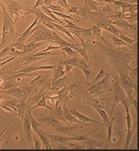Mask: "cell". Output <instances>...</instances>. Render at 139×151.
<instances>
[{
	"instance_id": "d6986e66",
	"label": "cell",
	"mask_w": 139,
	"mask_h": 151,
	"mask_svg": "<svg viewBox=\"0 0 139 151\" xmlns=\"http://www.w3.org/2000/svg\"><path fill=\"white\" fill-rule=\"evenodd\" d=\"M27 97H23L22 99L19 100V102L18 103L16 106V110L17 113H18V116L21 119H24L25 113H26V110H28L29 108H30L26 103Z\"/></svg>"
},
{
	"instance_id": "d6a6232c",
	"label": "cell",
	"mask_w": 139,
	"mask_h": 151,
	"mask_svg": "<svg viewBox=\"0 0 139 151\" xmlns=\"http://www.w3.org/2000/svg\"><path fill=\"white\" fill-rule=\"evenodd\" d=\"M91 9L86 4H84L83 6H77V9H76V14L80 15L81 17H83L84 19H88L89 15L91 14Z\"/></svg>"
},
{
	"instance_id": "5bb4252c",
	"label": "cell",
	"mask_w": 139,
	"mask_h": 151,
	"mask_svg": "<svg viewBox=\"0 0 139 151\" xmlns=\"http://www.w3.org/2000/svg\"><path fill=\"white\" fill-rule=\"evenodd\" d=\"M69 110V112L71 114H73L75 117H76L77 119H79L80 121L81 122H83V123H88V122H91V123H94V124H99V125H104L103 123H101V122H99V121H97V120H95V119H92L91 118H89V117H87L86 116L85 114H83L82 113H80V111H78V110H76V109H68Z\"/></svg>"
},
{
	"instance_id": "f35d334b",
	"label": "cell",
	"mask_w": 139,
	"mask_h": 151,
	"mask_svg": "<svg viewBox=\"0 0 139 151\" xmlns=\"http://www.w3.org/2000/svg\"><path fill=\"white\" fill-rule=\"evenodd\" d=\"M19 102V99H9V100L1 101L0 103H3V104H5L7 106H9V108H12L13 110H14L15 112H17L16 106Z\"/></svg>"
},
{
	"instance_id": "83f0119b",
	"label": "cell",
	"mask_w": 139,
	"mask_h": 151,
	"mask_svg": "<svg viewBox=\"0 0 139 151\" xmlns=\"http://www.w3.org/2000/svg\"><path fill=\"white\" fill-rule=\"evenodd\" d=\"M84 4L88 6L91 11H96V12H100L102 7L105 5V4L97 2L95 0H84Z\"/></svg>"
},
{
	"instance_id": "d590c367",
	"label": "cell",
	"mask_w": 139,
	"mask_h": 151,
	"mask_svg": "<svg viewBox=\"0 0 139 151\" xmlns=\"http://www.w3.org/2000/svg\"><path fill=\"white\" fill-rule=\"evenodd\" d=\"M91 107L94 108L96 112L100 114V116L102 117V121H103V124H104V125H105L106 127H107V125H108L109 122H110V119H109V117H108V115H107L106 110H104V109H102V108H99V107L94 106V105H92Z\"/></svg>"
},
{
	"instance_id": "f1b7e54d",
	"label": "cell",
	"mask_w": 139,
	"mask_h": 151,
	"mask_svg": "<svg viewBox=\"0 0 139 151\" xmlns=\"http://www.w3.org/2000/svg\"><path fill=\"white\" fill-rule=\"evenodd\" d=\"M47 108L49 110H52L53 109L52 106H49L48 104H47V102H46V95H45L44 92L42 93V97L38 101V103H35L34 105H33L30 108H31V110H33V109H35V108Z\"/></svg>"
},
{
	"instance_id": "680465c9",
	"label": "cell",
	"mask_w": 139,
	"mask_h": 151,
	"mask_svg": "<svg viewBox=\"0 0 139 151\" xmlns=\"http://www.w3.org/2000/svg\"><path fill=\"white\" fill-rule=\"evenodd\" d=\"M1 6H2V4H1V3H0V7H1ZM0 14H1V13H0Z\"/></svg>"
},
{
	"instance_id": "603a6c76",
	"label": "cell",
	"mask_w": 139,
	"mask_h": 151,
	"mask_svg": "<svg viewBox=\"0 0 139 151\" xmlns=\"http://www.w3.org/2000/svg\"><path fill=\"white\" fill-rule=\"evenodd\" d=\"M118 11H119V9L117 6L112 3H109V4H105V5L103 6L102 9L100 10V13H102L105 15H112L118 13Z\"/></svg>"
},
{
	"instance_id": "816d5d0a",
	"label": "cell",
	"mask_w": 139,
	"mask_h": 151,
	"mask_svg": "<svg viewBox=\"0 0 139 151\" xmlns=\"http://www.w3.org/2000/svg\"><path fill=\"white\" fill-rule=\"evenodd\" d=\"M131 104L133 105L134 108H135V110H136V112H137V110H138V102H137V99H136V98H133V101H132V103H131Z\"/></svg>"
},
{
	"instance_id": "e575fe53",
	"label": "cell",
	"mask_w": 139,
	"mask_h": 151,
	"mask_svg": "<svg viewBox=\"0 0 139 151\" xmlns=\"http://www.w3.org/2000/svg\"><path fill=\"white\" fill-rule=\"evenodd\" d=\"M138 9V5L137 4H129V3H122L121 5V9L120 10L124 13H133V12H137Z\"/></svg>"
},
{
	"instance_id": "d4e9b609",
	"label": "cell",
	"mask_w": 139,
	"mask_h": 151,
	"mask_svg": "<svg viewBox=\"0 0 139 151\" xmlns=\"http://www.w3.org/2000/svg\"><path fill=\"white\" fill-rule=\"evenodd\" d=\"M88 45H89V41L86 42L85 45H80L79 48L77 49L75 51L80 55V56L85 60L86 63L88 65H90V61H89V56H88Z\"/></svg>"
},
{
	"instance_id": "7a4b0ae2",
	"label": "cell",
	"mask_w": 139,
	"mask_h": 151,
	"mask_svg": "<svg viewBox=\"0 0 139 151\" xmlns=\"http://www.w3.org/2000/svg\"><path fill=\"white\" fill-rule=\"evenodd\" d=\"M3 9V30H2V38L0 43V50H3L7 46H9L12 44L16 42L18 39L20 37L21 34H19L14 29V23L13 20V17L10 16L5 7L2 5Z\"/></svg>"
},
{
	"instance_id": "30bf717a",
	"label": "cell",
	"mask_w": 139,
	"mask_h": 151,
	"mask_svg": "<svg viewBox=\"0 0 139 151\" xmlns=\"http://www.w3.org/2000/svg\"><path fill=\"white\" fill-rule=\"evenodd\" d=\"M30 14H34L38 19L39 22L42 23L44 25H47L48 24L51 23V22H54L56 23V21L51 19L50 17L47 16L44 13L42 9H41V7H39V8H33L31 7V11H30Z\"/></svg>"
},
{
	"instance_id": "ab89813d",
	"label": "cell",
	"mask_w": 139,
	"mask_h": 151,
	"mask_svg": "<svg viewBox=\"0 0 139 151\" xmlns=\"http://www.w3.org/2000/svg\"><path fill=\"white\" fill-rule=\"evenodd\" d=\"M54 14L55 16L59 17L63 19H70V20H72L73 22H79L80 20L78 19H75L74 17H72L71 15H69L67 14H64V13H60V12H56V11H53Z\"/></svg>"
},
{
	"instance_id": "681fc988",
	"label": "cell",
	"mask_w": 139,
	"mask_h": 151,
	"mask_svg": "<svg viewBox=\"0 0 139 151\" xmlns=\"http://www.w3.org/2000/svg\"><path fill=\"white\" fill-rule=\"evenodd\" d=\"M44 5V0H37L36 3L34 4V5L33 6V8H39V7H42Z\"/></svg>"
},
{
	"instance_id": "8fae6325",
	"label": "cell",
	"mask_w": 139,
	"mask_h": 151,
	"mask_svg": "<svg viewBox=\"0 0 139 151\" xmlns=\"http://www.w3.org/2000/svg\"><path fill=\"white\" fill-rule=\"evenodd\" d=\"M1 93H4V94H9L11 95L13 97H16L17 99H22L23 97H26L28 98L26 92H24L23 86H14V87H12L10 89H8V90H1L0 91Z\"/></svg>"
},
{
	"instance_id": "f6af8a7d",
	"label": "cell",
	"mask_w": 139,
	"mask_h": 151,
	"mask_svg": "<svg viewBox=\"0 0 139 151\" xmlns=\"http://www.w3.org/2000/svg\"><path fill=\"white\" fill-rule=\"evenodd\" d=\"M58 49H60V46H59V45H49V46H47V48L44 49L43 50H40V51H39V52L43 53V52H47V51L55 50H58Z\"/></svg>"
},
{
	"instance_id": "6da1fadb",
	"label": "cell",
	"mask_w": 139,
	"mask_h": 151,
	"mask_svg": "<svg viewBox=\"0 0 139 151\" xmlns=\"http://www.w3.org/2000/svg\"><path fill=\"white\" fill-rule=\"evenodd\" d=\"M97 40V47L107 56L118 75L119 76H128L129 70H131L130 63L133 61L132 54L107 42L102 35Z\"/></svg>"
},
{
	"instance_id": "9f6ffc18",
	"label": "cell",
	"mask_w": 139,
	"mask_h": 151,
	"mask_svg": "<svg viewBox=\"0 0 139 151\" xmlns=\"http://www.w3.org/2000/svg\"><path fill=\"white\" fill-rule=\"evenodd\" d=\"M4 79H0V86H1V85L3 84V82H4Z\"/></svg>"
},
{
	"instance_id": "8992f818",
	"label": "cell",
	"mask_w": 139,
	"mask_h": 151,
	"mask_svg": "<svg viewBox=\"0 0 139 151\" xmlns=\"http://www.w3.org/2000/svg\"><path fill=\"white\" fill-rule=\"evenodd\" d=\"M112 89L113 93V104H112V115L113 110H114V107L118 104V103H122L123 100H125L127 98V94L124 91L123 87L122 86L121 84V81H120V78H119V76L117 75L114 79H113V84L112 86ZM111 115V116H112Z\"/></svg>"
},
{
	"instance_id": "cb8c5ba5",
	"label": "cell",
	"mask_w": 139,
	"mask_h": 151,
	"mask_svg": "<svg viewBox=\"0 0 139 151\" xmlns=\"http://www.w3.org/2000/svg\"><path fill=\"white\" fill-rule=\"evenodd\" d=\"M67 76L64 74V76H62L61 78H59L56 81H52L51 82V89L54 92H58L61 88H63L64 86H66V81H67Z\"/></svg>"
},
{
	"instance_id": "277c9868",
	"label": "cell",
	"mask_w": 139,
	"mask_h": 151,
	"mask_svg": "<svg viewBox=\"0 0 139 151\" xmlns=\"http://www.w3.org/2000/svg\"><path fill=\"white\" fill-rule=\"evenodd\" d=\"M4 2L10 16L13 17L14 15H15V19L14 21V24H16L20 17L30 14L31 7L23 5L17 0H4Z\"/></svg>"
},
{
	"instance_id": "8d00e7d4",
	"label": "cell",
	"mask_w": 139,
	"mask_h": 151,
	"mask_svg": "<svg viewBox=\"0 0 139 151\" xmlns=\"http://www.w3.org/2000/svg\"><path fill=\"white\" fill-rule=\"evenodd\" d=\"M52 24H53V26L55 29H56V30H59V31H61V32H63L64 34H65L66 35H68L72 40H74L75 41V43H76L75 40V38H74V36L72 35V34L70 32V30L68 29H66V28L64 27V25H61V24H57V23H54V22H53L52 23Z\"/></svg>"
},
{
	"instance_id": "7402d4cb",
	"label": "cell",
	"mask_w": 139,
	"mask_h": 151,
	"mask_svg": "<svg viewBox=\"0 0 139 151\" xmlns=\"http://www.w3.org/2000/svg\"><path fill=\"white\" fill-rule=\"evenodd\" d=\"M110 81H111V75L109 73H107L105 75V76L102 78L101 81H98V84L100 85L102 90L104 92H111L112 91V86L110 84Z\"/></svg>"
},
{
	"instance_id": "db71d44e",
	"label": "cell",
	"mask_w": 139,
	"mask_h": 151,
	"mask_svg": "<svg viewBox=\"0 0 139 151\" xmlns=\"http://www.w3.org/2000/svg\"><path fill=\"white\" fill-rule=\"evenodd\" d=\"M119 1H122L124 3H129V4H137L138 3L137 0H119Z\"/></svg>"
},
{
	"instance_id": "7bdbcfd3",
	"label": "cell",
	"mask_w": 139,
	"mask_h": 151,
	"mask_svg": "<svg viewBox=\"0 0 139 151\" xmlns=\"http://www.w3.org/2000/svg\"><path fill=\"white\" fill-rule=\"evenodd\" d=\"M91 31H92V34H93V36H94V39L96 40H98L99 38L102 36V29L97 26V25H95L93 24L91 27Z\"/></svg>"
},
{
	"instance_id": "b9f144b4",
	"label": "cell",
	"mask_w": 139,
	"mask_h": 151,
	"mask_svg": "<svg viewBox=\"0 0 139 151\" xmlns=\"http://www.w3.org/2000/svg\"><path fill=\"white\" fill-rule=\"evenodd\" d=\"M60 50H62V52H64V54L67 55L69 56V58L74 57V56H76V55H79L75 51V50H73L70 47H62V48H60Z\"/></svg>"
},
{
	"instance_id": "7dc6e473",
	"label": "cell",
	"mask_w": 139,
	"mask_h": 151,
	"mask_svg": "<svg viewBox=\"0 0 139 151\" xmlns=\"http://www.w3.org/2000/svg\"><path fill=\"white\" fill-rule=\"evenodd\" d=\"M17 57L16 56H11L9 59L6 60H4V61H3V62H0V68L3 66V65H4L5 64H7V63H9L10 61H12V60H14L16 59Z\"/></svg>"
},
{
	"instance_id": "1f68e13d",
	"label": "cell",
	"mask_w": 139,
	"mask_h": 151,
	"mask_svg": "<svg viewBox=\"0 0 139 151\" xmlns=\"http://www.w3.org/2000/svg\"><path fill=\"white\" fill-rule=\"evenodd\" d=\"M54 76H53V80L52 81H56L58 80L59 78H61L62 76H64L65 74V70H64V65H61V64H58L56 67L54 68Z\"/></svg>"
},
{
	"instance_id": "bcb514c9",
	"label": "cell",
	"mask_w": 139,
	"mask_h": 151,
	"mask_svg": "<svg viewBox=\"0 0 139 151\" xmlns=\"http://www.w3.org/2000/svg\"><path fill=\"white\" fill-rule=\"evenodd\" d=\"M33 139H34V149H36V150L42 149V145H41V143L38 140L35 136H33Z\"/></svg>"
},
{
	"instance_id": "6f0895ef",
	"label": "cell",
	"mask_w": 139,
	"mask_h": 151,
	"mask_svg": "<svg viewBox=\"0 0 139 151\" xmlns=\"http://www.w3.org/2000/svg\"><path fill=\"white\" fill-rule=\"evenodd\" d=\"M17 1H18V2H20V1H21V0H17Z\"/></svg>"
},
{
	"instance_id": "52a82bcc",
	"label": "cell",
	"mask_w": 139,
	"mask_h": 151,
	"mask_svg": "<svg viewBox=\"0 0 139 151\" xmlns=\"http://www.w3.org/2000/svg\"><path fill=\"white\" fill-rule=\"evenodd\" d=\"M57 64L54 65H39L36 64H30V65H27V66H24L23 69L19 70H7V73H10V74H17V73H31L34 71H36L39 70H54V68L56 67Z\"/></svg>"
},
{
	"instance_id": "9a60e30c",
	"label": "cell",
	"mask_w": 139,
	"mask_h": 151,
	"mask_svg": "<svg viewBox=\"0 0 139 151\" xmlns=\"http://www.w3.org/2000/svg\"><path fill=\"white\" fill-rule=\"evenodd\" d=\"M62 110H63V115H64V119H66V121L69 123V124H75H75H79L80 125H88V124L80 121L73 114H71V113H70L68 108H67L66 105H65V103H62Z\"/></svg>"
},
{
	"instance_id": "ee69618b",
	"label": "cell",
	"mask_w": 139,
	"mask_h": 151,
	"mask_svg": "<svg viewBox=\"0 0 139 151\" xmlns=\"http://www.w3.org/2000/svg\"><path fill=\"white\" fill-rule=\"evenodd\" d=\"M0 108H3L4 110H5L6 112H8V113H13V114H14V115H18L17 112H15L14 110H13L12 108H9V106H7V105H5V104H3V103H0Z\"/></svg>"
},
{
	"instance_id": "f5cc1de1",
	"label": "cell",
	"mask_w": 139,
	"mask_h": 151,
	"mask_svg": "<svg viewBox=\"0 0 139 151\" xmlns=\"http://www.w3.org/2000/svg\"><path fill=\"white\" fill-rule=\"evenodd\" d=\"M95 1L103 3V4H109V3H113L114 2V0H95Z\"/></svg>"
},
{
	"instance_id": "9c48e42d",
	"label": "cell",
	"mask_w": 139,
	"mask_h": 151,
	"mask_svg": "<svg viewBox=\"0 0 139 151\" xmlns=\"http://www.w3.org/2000/svg\"><path fill=\"white\" fill-rule=\"evenodd\" d=\"M29 109L26 110V113H25L24 119H22V121H23V128H24V134L26 135L27 139L29 141V143L31 145L33 140L32 126H31V121H30V117H29Z\"/></svg>"
},
{
	"instance_id": "ac0fdd59",
	"label": "cell",
	"mask_w": 139,
	"mask_h": 151,
	"mask_svg": "<svg viewBox=\"0 0 139 151\" xmlns=\"http://www.w3.org/2000/svg\"><path fill=\"white\" fill-rule=\"evenodd\" d=\"M44 58H45V56H36L34 54L25 55L20 56L19 60L17 61V63H24L26 65H30V64H33L36 61L44 59Z\"/></svg>"
},
{
	"instance_id": "ba28073f",
	"label": "cell",
	"mask_w": 139,
	"mask_h": 151,
	"mask_svg": "<svg viewBox=\"0 0 139 151\" xmlns=\"http://www.w3.org/2000/svg\"><path fill=\"white\" fill-rule=\"evenodd\" d=\"M120 78V81L122 86L123 87L124 91L127 94V97L132 99L133 98V90L137 91V85L134 83V81L132 80V78L130 77V76H119Z\"/></svg>"
},
{
	"instance_id": "3957f363",
	"label": "cell",
	"mask_w": 139,
	"mask_h": 151,
	"mask_svg": "<svg viewBox=\"0 0 139 151\" xmlns=\"http://www.w3.org/2000/svg\"><path fill=\"white\" fill-rule=\"evenodd\" d=\"M32 35L26 40V43L29 42H38V41H47L54 43L52 35V30L44 25L42 23L39 22L36 26L33 29Z\"/></svg>"
},
{
	"instance_id": "5b68a950",
	"label": "cell",
	"mask_w": 139,
	"mask_h": 151,
	"mask_svg": "<svg viewBox=\"0 0 139 151\" xmlns=\"http://www.w3.org/2000/svg\"><path fill=\"white\" fill-rule=\"evenodd\" d=\"M122 104L124 106L125 108V111H126V124H127V139H126V142H125V149H129V145L130 143L133 139V137L134 131H135V128L133 127V119L131 117L130 114V101H129L128 97H127V98L125 100H123L122 102Z\"/></svg>"
},
{
	"instance_id": "4dcf8cb0",
	"label": "cell",
	"mask_w": 139,
	"mask_h": 151,
	"mask_svg": "<svg viewBox=\"0 0 139 151\" xmlns=\"http://www.w3.org/2000/svg\"><path fill=\"white\" fill-rule=\"evenodd\" d=\"M113 121H114V118L110 120L109 124L107 125V147L111 145L113 139H114V132H113Z\"/></svg>"
},
{
	"instance_id": "7c38bea8",
	"label": "cell",
	"mask_w": 139,
	"mask_h": 151,
	"mask_svg": "<svg viewBox=\"0 0 139 151\" xmlns=\"http://www.w3.org/2000/svg\"><path fill=\"white\" fill-rule=\"evenodd\" d=\"M47 41H38V42H29V43H26L24 45V48L23 50L24 52V55H30L34 54L37 52V50L39 47L43 46L44 45H46Z\"/></svg>"
},
{
	"instance_id": "836d02e7",
	"label": "cell",
	"mask_w": 139,
	"mask_h": 151,
	"mask_svg": "<svg viewBox=\"0 0 139 151\" xmlns=\"http://www.w3.org/2000/svg\"><path fill=\"white\" fill-rule=\"evenodd\" d=\"M88 86H89V88H88L87 92H88L89 96H91V95H95V96H96V95H98V94H102V93H104V92L102 90L100 85L98 84V82H96V83H92V84H90V85H88Z\"/></svg>"
},
{
	"instance_id": "e0dca14e",
	"label": "cell",
	"mask_w": 139,
	"mask_h": 151,
	"mask_svg": "<svg viewBox=\"0 0 139 151\" xmlns=\"http://www.w3.org/2000/svg\"><path fill=\"white\" fill-rule=\"evenodd\" d=\"M37 120L41 124H44V125H46L48 127L54 128V129L56 128V127H58L59 125L61 124L59 120L55 119V118H54L52 116H50V115H49L47 117H44V118H39Z\"/></svg>"
},
{
	"instance_id": "91938a15",
	"label": "cell",
	"mask_w": 139,
	"mask_h": 151,
	"mask_svg": "<svg viewBox=\"0 0 139 151\" xmlns=\"http://www.w3.org/2000/svg\"><path fill=\"white\" fill-rule=\"evenodd\" d=\"M1 98H2V97H0V99H1Z\"/></svg>"
},
{
	"instance_id": "ffe728a7",
	"label": "cell",
	"mask_w": 139,
	"mask_h": 151,
	"mask_svg": "<svg viewBox=\"0 0 139 151\" xmlns=\"http://www.w3.org/2000/svg\"><path fill=\"white\" fill-rule=\"evenodd\" d=\"M85 83L83 81H75L74 83H71L68 86H64L63 88H61L59 91L57 92V95H67L69 92H70L71 91H74L75 89L79 88L80 86H82Z\"/></svg>"
},
{
	"instance_id": "11a10c76",
	"label": "cell",
	"mask_w": 139,
	"mask_h": 151,
	"mask_svg": "<svg viewBox=\"0 0 139 151\" xmlns=\"http://www.w3.org/2000/svg\"><path fill=\"white\" fill-rule=\"evenodd\" d=\"M4 74H8L7 73V71H3V72H0V77L2 76H4Z\"/></svg>"
},
{
	"instance_id": "4316f807",
	"label": "cell",
	"mask_w": 139,
	"mask_h": 151,
	"mask_svg": "<svg viewBox=\"0 0 139 151\" xmlns=\"http://www.w3.org/2000/svg\"><path fill=\"white\" fill-rule=\"evenodd\" d=\"M80 35L85 42H87V41L90 42L91 40H94V36H93L91 28L81 27L80 29Z\"/></svg>"
},
{
	"instance_id": "60d3db41",
	"label": "cell",
	"mask_w": 139,
	"mask_h": 151,
	"mask_svg": "<svg viewBox=\"0 0 139 151\" xmlns=\"http://www.w3.org/2000/svg\"><path fill=\"white\" fill-rule=\"evenodd\" d=\"M44 82V79L41 76L37 75L35 78H34L32 81H30V84L29 85H33L34 86H37L39 88H40L41 86H43Z\"/></svg>"
},
{
	"instance_id": "f546056e",
	"label": "cell",
	"mask_w": 139,
	"mask_h": 151,
	"mask_svg": "<svg viewBox=\"0 0 139 151\" xmlns=\"http://www.w3.org/2000/svg\"><path fill=\"white\" fill-rule=\"evenodd\" d=\"M109 38L112 40V45H116V46H118V47H121V46H125V47H128V48H130L131 50H134V46L137 45H135L134 46H132V45H130L128 43H126V42H124L123 40H122L118 36H115V35H109Z\"/></svg>"
},
{
	"instance_id": "484cf974",
	"label": "cell",
	"mask_w": 139,
	"mask_h": 151,
	"mask_svg": "<svg viewBox=\"0 0 139 151\" xmlns=\"http://www.w3.org/2000/svg\"><path fill=\"white\" fill-rule=\"evenodd\" d=\"M34 132L38 134V136L40 138V139L42 141V144L45 147V149L47 150H51V145H50V143H49V138L45 135L44 134V131L41 129L40 128H38L34 130Z\"/></svg>"
},
{
	"instance_id": "4fadbf2b",
	"label": "cell",
	"mask_w": 139,
	"mask_h": 151,
	"mask_svg": "<svg viewBox=\"0 0 139 151\" xmlns=\"http://www.w3.org/2000/svg\"><path fill=\"white\" fill-rule=\"evenodd\" d=\"M87 104L90 106H96L102 108L104 110H107L109 108V103H110V98H96L93 97L88 100Z\"/></svg>"
},
{
	"instance_id": "44dd1931",
	"label": "cell",
	"mask_w": 139,
	"mask_h": 151,
	"mask_svg": "<svg viewBox=\"0 0 139 151\" xmlns=\"http://www.w3.org/2000/svg\"><path fill=\"white\" fill-rule=\"evenodd\" d=\"M49 115L52 116L54 118L57 119L59 121H63L65 124H69V123L66 121V119H64V115H63V110H62V104H59L58 107H54L52 110H50V113Z\"/></svg>"
},
{
	"instance_id": "74e56055",
	"label": "cell",
	"mask_w": 139,
	"mask_h": 151,
	"mask_svg": "<svg viewBox=\"0 0 139 151\" xmlns=\"http://www.w3.org/2000/svg\"><path fill=\"white\" fill-rule=\"evenodd\" d=\"M106 74H107V71H106V65H104L103 66H102V68L101 69V70L98 72L97 76L95 77V79H93L91 81L88 82V83H87V85H90V84H92V83H96V82H98L99 81H101L102 78L105 76Z\"/></svg>"
},
{
	"instance_id": "2e32d148",
	"label": "cell",
	"mask_w": 139,
	"mask_h": 151,
	"mask_svg": "<svg viewBox=\"0 0 139 151\" xmlns=\"http://www.w3.org/2000/svg\"><path fill=\"white\" fill-rule=\"evenodd\" d=\"M79 127L77 126H62L61 124L59 125L58 127L54 128V131L56 133H58L59 134H64V135H75V131L78 129Z\"/></svg>"
},
{
	"instance_id": "f907efd6",
	"label": "cell",
	"mask_w": 139,
	"mask_h": 151,
	"mask_svg": "<svg viewBox=\"0 0 139 151\" xmlns=\"http://www.w3.org/2000/svg\"><path fill=\"white\" fill-rule=\"evenodd\" d=\"M8 132H9V131H8ZM8 132L4 133L3 136H1V137H0V149H1V147H2V144H3V141L5 139L6 135H7V134H8Z\"/></svg>"
},
{
	"instance_id": "c3c4849f",
	"label": "cell",
	"mask_w": 139,
	"mask_h": 151,
	"mask_svg": "<svg viewBox=\"0 0 139 151\" xmlns=\"http://www.w3.org/2000/svg\"><path fill=\"white\" fill-rule=\"evenodd\" d=\"M57 0H44V5L48 7V6H50L54 4V2H56Z\"/></svg>"
}]
</instances>
